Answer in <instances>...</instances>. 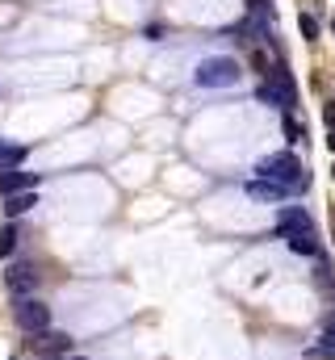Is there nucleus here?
<instances>
[{
	"mask_svg": "<svg viewBox=\"0 0 335 360\" xmlns=\"http://www.w3.org/2000/svg\"><path fill=\"white\" fill-rule=\"evenodd\" d=\"M256 176H260V180H277V185H285L290 193H294V189H306V185H311V176H306V168H302V159H298L294 151H277V155H264V159L256 164Z\"/></svg>",
	"mask_w": 335,
	"mask_h": 360,
	"instance_id": "obj_1",
	"label": "nucleus"
},
{
	"mask_svg": "<svg viewBox=\"0 0 335 360\" xmlns=\"http://www.w3.org/2000/svg\"><path fill=\"white\" fill-rule=\"evenodd\" d=\"M239 75H243V67H239L235 59H227V55L201 59L197 71H193V80H197L201 88H231V84H239Z\"/></svg>",
	"mask_w": 335,
	"mask_h": 360,
	"instance_id": "obj_2",
	"label": "nucleus"
},
{
	"mask_svg": "<svg viewBox=\"0 0 335 360\" xmlns=\"http://www.w3.org/2000/svg\"><path fill=\"white\" fill-rule=\"evenodd\" d=\"M260 101H264V105H281L285 113H294V109H298L294 75H290L285 67H273V71L264 75V84H260Z\"/></svg>",
	"mask_w": 335,
	"mask_h": 360,
	"instance_id": "obj_3",
	"label": "nucleus"
},
{
	"mask_svg": "<svg viewBox=\"0 0 335 360\" xmlns=\"http://www.w3.org/2000/svg\"><path fill=\"white\" fill-rule=\"evenodd\" d=\"M13 315H17V323H21V331H46L50 327V306L46 302H38L34 294L29 298H17V306H13Z\"/></svg>",
	"mask_w": 335,
	"mask_h": 360,
	"instance_id": "obj_4",
	"label": "nucleus"
},
{
	"mask_svg": "<svg viewBox=\"0 0 335 360\" xmlns=\"http://www.w3.org/2000/svg\"><path fill=\"white\" fill-rule=\"evenodd\" d=\"M38 281H42V273H38L29 260H17V264L4 268V285H8L13 298H29V294L38 289Z\"/></svg>",
	"mask_w": 335,
	"mask_h": 360,
	"instance_id": "obj_5",
	"label": "nucleus"
},
{
	"mask_svg": "<svg viewBox=\"0 0 335 360\" xmlns=\"http://www.w3.org/2000/svg\"><path fill=\"white\" fill-rule=\"evenodd\" d=\"M71 344H76V340H71L67 331H50V327L29 336V348H34L38 357H59L63 360V357H71Z\"/></svg>",
	"mask_w": 335,
	"mask_h": 360,
	"instance_id": "obj_6",
	"label": "nucleus"
},
{
	"mask_svg": "<svg viewBox=\"0 0 335 360\" xmlns=\"http://www.w3.org/2000/svg\"><path fill=\"white\" fill-rule=\"evenodd\" d=\"M311 231V214L306 210H298V206H290V210H281V222H277V239H294V235H306Z\"/></svg>",
	"mask_w": 335,
	"mask_h": 360,
	"instance_id": "obj_7",
	"label": "nucleus"
},
{
	"mask_svg": "<svg viewBox=\"0 0 335 360\" xmlns=\"http://www.w3.org/2000/svg\"><path fill=\"white\" fill-rule=\"evenodd\" d=\"M34 185H38V172H17V168H4V172H0V197L29 193Z\"/></svg>",
	"mask_w": 335,
	"mask_h": 360,
	"instance_id": "obj_8",
	"label": "nucleus"
},
{
	"mask_svg": "<svg viewBox=\"0 0 335 360\" xmlns=\"http://www.w3.org/2000/svg\"><path fill=\"white\" fill-rule=\"evenodd\" d=\"M248 197H256V201H285V197H290V189H285V185H277V180H260V176H256V180L248 185Z\"/></svg>",
	"mask_w": 335,
	"mask_h": 360,
	"instance_id": "obj_9",
	"label": "nucleus"
},
{
	"mask_svg": "<svg viewBox=\"0 0 335 360\" xmlns=\"http://www.w3.org/2000/svg\"><path fill=\"white\" fill-rule=\"evenodd\" d=\"M38 206V193L29 189V193H13V197H4V214L8 218H21V214H29Z\"/></svg>",
	"mask_w": 335,
	"mask_h": 360,
	"instance_id": "obj_10",
	"label": "nucleus"
},
{
	"mask_svg": "<svg viewBox=\"0 0 335 360\" xmlns=\"http://www.w3.org/2000/svg\"><path fill=\"white\" fill-rule=\"evenodd\" d=\"M21 164H25V147L0 138V172H4V168H21Z\"/></svg>",
	"mask_w": 335,
	"mask_h": 360,
	"instance_id": "obj_11",
	"label": "nucleus"
},
{
	"mask_svg": "<svg viewBox=\"0 0 335 360\" xmlns=\"http://www.w3.org/2000/svg\"><path fill=\"white\" fill-rule=\"evenodd\" d=\"M311 357H335V315L327 319V327H323V336H319V344L311 348Z\"/></svg>",
	"mask_w": 335,
	"mask_h": 360,
	"instance_id": "obj_12",
	"label": "nucleus"
},
{
	"mask_svg": "<svg viewBox=\"0 0 335 360\" xmlns=\"http://www.w3.org/2000/svg\"><path fill=\"white\" fill-rule=\"evenodd\" d=\"M290 252H294V256H319V243H315V235L306 231V235H294V239H290Z\"/></svg>",
	"mask_w": 335,
	"mask_h": 360,
	"instance_id": "obj_13",
	"label": "nucleus"
},
{
	"mask_svg": "<svg viewBox=\"0 0 335 360\" xmlns=\"http://www.w3.org/2000/svg\"><path fill=\"white\" fill-rule=\"evenodd\" d=\"M17 247V226H0V260H8Z\"/></svg>",
	"mask_w": 335,
	"mask_h": 360,
	"instance_id": "obj_14",
	"label": "nucleus"
},
{
	"mask_svg": "<svg viewBox=\"0 0 335 360\" xmlns=\"http://www.w3.org/2000/svg\"><path fill=\"white\" fill-rule=\"evenodd\" d=\"M285 138H290V143H302V138H306V126H302L294 113H285Z\"/></svg>",
	"mask_w": 335,
	"mask_h": 360,
	"instance_id": "obj_15",
	"label": "nucleus"
},
{
	"mask_svg": "<svg viewBox=\"0 0 335 360\" xmlns=\"http://www.w3.org/2000/svg\"><path fill=\"white\" fill-rule=\"evenodd\" d=\"M298 29H302V38H306V42H315V38H319V21H315L311 13H302V17H298Z\"/></svg>",
	"mask_w": 335,
	"mask_h": 360,
	"instance_id": "obj_16",
	"label": "nucleus"
},
{
	"mask_svg": "<svg viewBox=\"0 0 335 360\" xmlns=\"http://www.w3.org/2000/svg\"><path fill=\"white\" fill-rule=\"evenodd\" d=\"M252 67H256L260 75H269V71H273V67H269V59H264V50H256V55H252Z\"/></svg>",
	"mask_w": 335,
	"mask_h": 360,
	"instance_id": "obj_17",
	"label": "nucleus"
},
{
	"mask_svg": "<svg viewBox=\"0 0 335 360\" xmlns=\"http://www.w3.org/2000/svg\"><path fill=\"white\" fill-rule=\"evenodd\" d=\"M323 122H327V130H335V101L323 105Z\"/></svg>",
	"mask_w": 335,
	"mask_h": 360,
	"instance_id": "obj_18",
	"label": "nucleus"
},
{
	"mask_svg": "<svg viewBox=\"0 0 335 360\" xmlns=\"http://www.w3.org/2000/svg\"><path fill=\"white\" fill-rule=\"evenodd\" d=\"M327 151L335 155V130H327Z\"/></svg>",
	"mask_w": 335,
	"mask_h": 360,
	"instance_id": "obj_19",
	"label": "nucleus"
},
{
	"mask_svg": "<svg viewBox=\"0 0 335 360\" xmlns=\"http://www.w3.org/2000/svg\"><path fill=\"white\" fill-rule=\"evenodd\" d=\"M63 360H88V357H63Z\"/></svg>",
	"mask_w": 335,
	"mask_h": 360,
	"instance_id": "obj_20",
	"label": "nucleus"
},
{
	"mask_svg": "<svg viewBox=\"0 0 335 360\" xmlns=\"http://www.w3.org/2000/svg\"><path fill=\"white\" fill-rule=\"evenodd\" d=\"M38 360H59V357H38Z\"/></svg>",
	"mask_w": 335,
	"mask_h": 360,
	"instance_id": "obj_21",
	"label": "nucleus"
},
{
	"mask_svg": "<svg viewBox=\"0 0 335 360\" xmlns=\"http://www.w3.org/2000/svg\"><path fill=\"white\" fill-rule=\"evenodd\" d=\"M332 34H335V17H332Z\"/></svg>",
	"mask_w": 335,
	"mask_h": 360,
	"instance_id": "obj_22",
	"label": "nucleus"
},
{
	"mask_svg": "<svg viewBox=\"0 0 335 360\" xmlns=\"http://www.w3.org/2000/svg\"><path fill=\"white\" fill-rule=\"evenodd\" d=\"M332 180H335V168H332Z\"/></svg>",
	"mask_w": 335,
	"mask_h": 360,
	"instance_id": "obj_23",
	"label": "nucleus"
},
{
	"mask_svg": "<svg viewBox=\"0 0 335 360\" xmlns=\"http://www.w3.org/2000/svg\"><path fill=\"white\" fill-rule=\"evenodd\" d=\"M332 360H335V357H332Z\"/></svg>",
	"mask_w": 335,
	"mask_h": 360,
	"instance_id": "obj_24",
	"label": "nucleus"
}]
</instances>
